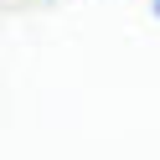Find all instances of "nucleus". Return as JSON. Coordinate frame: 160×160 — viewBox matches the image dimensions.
Masks as SVG:
<instances>
[{
	"label": "nucleus",
	"mask_w": 160,
	"mask_h": 160,
	"mask_svg": "<svg viewBox=\"0 0 160 160\" xmlns=\"http://www.w3.org/2000/svg\"><path fill=\"white\" fill-rule=\"evenodd\" d=\"M155 16H160V0H155Z\"/></svg>",
	"instance_id": "obj_1"
}]
</instances>
